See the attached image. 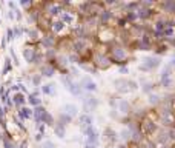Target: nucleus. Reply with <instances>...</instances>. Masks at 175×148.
Returning <instances> with one entry per match:
<instances>
[{
  "label": "nucleus",
  "mask_w": 175,
  "mask_h": 148,
  "mask_svg": "<svg viewBox=\"0 0 175 148\" xmlns=\"http://www.w3.org/2000/svg\"><path fill=\"white\" fill-rule=\"evenodd\" d=\"M108 50H109L108 56H109V59H111L112 63H118V65H126L127 63L130 54H129V50L124 45L114 42V43H111L108 46Z\"/></svg>",
  "instance_id": "nucleus-1"
},
{
  "label": "nucleus",
  "mask_w": 175,
  "mask_h": 148,
  "mask_svg": "<svg viewBox=\"0 0 175 148\" xmlns=\"http://www.w3.org/2000/svg\"><path fill=\"white\" fill-rule=\"evenodd\" d=\"M157 116H158V122L161 124L163 128H173L175 127V111L172 106L160 103V106L157 109Z\"/></svg>",
  "instance_id": "nucleus-2"
},
{
  "label": "nucleus",
  "mask_w": 175,
  "mask_h": 148,
  "mask_svg": "<svg viewBox=\"0 0 175 148\" xmlns=\"http://www.w3.org/2000/svg\"><path fill=\"white\" fill-rule=\"evenodd\" d=\"M91 63L94 65L95 69H108L112 66V62L108 56L106 51H100V50H94L92 56H91Z\"/></svg>",
  "instance_id": "nucleus-3"
},
{
  "label": "nucleus",
  "mask_w": 175,
  "mask_h": 148,
  "mask_svg": "<svg viewBox=\"0 0 175 148\" xmlns=\"http://www.w3.org/2000/svg\"><path fill=\"white\" fill-rule=\"evenodd\" d=\"M59 19L68 26V28H75L77 25H78V22H80V17H78V14L75 13V9H62V13L59 14Z\"/></svg>",
  "instance_id": "nucleus-4"
},
{
  "label": "nucleus",
  "mask_w": 175,
  "mask_h": 148,
  "mask_svg": "<svg viewBox=\"0 0 175 148\" xmlns=\"http://www.w3.org/2000/svg\"><path fill=\"white\" fill-rule=\"evenodd\" d=\"M48 32H51V34L55 35V37H62V39H65V37H68L66 32H69V28L57 17V19H51Z\"/></svg>",
  "instance_id": "nucleus-5"
},
{
  "label": "nucleus",
  "mask_w": 175,
  "mask_h": 148,
  "mask_svg": "<svg viewBox=\"0 0 175 148\" xmlns=\"http://www.w3.org/2000/svg\"><path fill=\"white\" fill-rule=\"evenodd\" d=\"M62 82H63L65 88H66L72 96H75V97H81V96H83V90H81L80 83H78V82H74L69 74H63Z\"/></svg>",
  "instance_id": "nucleus-6"
},
{
  "label": "nucleus",
  "mask_w": 175,
  "mask_h": 148,
  "mask_svg": "<svg viewBox=\"0 0 175 148\" xmlns=\"http://www.w3.org/2000/svg\"><path fill=\"white\" fill-rule=\"evenodd\" d=\"M158 128H160V127H158L157 120L151 119L149 116L143 117L141 122H140V131L143 133V136H154Z\"/></svg>",
  "instance_id": "nucleus-7"
},
{
  "label": "nucleus",
  "mask_w": 175,
  "mask_h": 148,
  "mask_svg": "<svg viewBox=\"0 0 175 148\" xmlns=\"http://www.w3.org/2000/svg\"><path fill=\"white\" fill-rule=\"evenodd\" d=\"M98 106V99L92 94L81 96V108L84 111V114H91V111H95Z\"/></svg>",
  "instance_id": "nucleus-8"
},
{
  "label": "nucleus",
  "mask_w": 175,
  "mask_h": 148,
  "mask_svg": "<svg viewBox=\"0 0 175 148\" xmlns=\"http://www.w3.org/2000/svg\"><path fill=\"white\" fill-rule=\"evenodd\" d=\"M160 63H161V59H160L158 56H148V57L143 59V62H141V65L138 66V69H140V71H145V72H149V71L158 68Z\"/></svg>",
  "instance_id": "nucleus-9"
},
{
  "label": "nucleus",
  "mask_w": 175,
  "mask_h": 148,
  "mask_svg": "<svg viewBox=\"0 0 175 148\" xmlns=\"http://www.w3.org/2000/svg\"><path fill=\"white\" fill-rule=\"evenodd\" d=\"M97 23H98V26H109L111 25V22L115 19V14H114V11L112 9H108V8H105L97 17Z\"/></svg>",
  "instance_id": "nucleus-10"
},
{
  "label": "nucleus",
  "mask_w": 175,
  "mask_h": 148,
  "mask_svg": "<svg viewBox=\"0 0 175 148\" xmlns=\"http://www.w3.org/2000/svg\"><path fill=\"white\" fill-rule=\"evenodd\" d=\"M57 37L52 35L51 32H45L41 35V39H40V45L45 48V50H54L57 46Z\"/></svg>",
  "instance_id": "nucleus-11"
},
{
  "label": "nucleus",
  "mask_w": 175,
  "mask_h": 148,
  "mask_svg": "<svg viewBox=\"0 0 175 148\" xmlns=\"http://www.w3.org/2000/svg\"><path fill=\"white\" fill-rule=\"evenodd\" d=\"M158 6H160V9H161L160 13L164 14L166 17L175 16V0H166V2L158 3Z\"/></svg>",
  "instance_id": "nucleus-12"
},
{
  "label": "nucleus",
  "mask_w": 175,
  "mask_h": 148,
  "mask_svg": "<svg viewBox=\"0 0 175 148\" xmlns=\"http://www.w3.org/2000/svg\"><path fill=\"white\" fill-rule=\"evenodd\" d=\"M37 56H38L37 46H34V45H26V46L23 48V57H25V60H26L28 63H34V60H35Z\"/></svg>",
  "instance_id": "nucleus-13"
},
{
  "label": "nucleus",
  "mask_w": 175,
  "mask_h": 148,
  "mask_svg": "<svg viewBox=\"0 0 175 148\" xmlns=\"http://www.w3.org/2000/svg\"><path fill=\"white\" fill-rule=\"evenodd\" d=\"M78 83H80L81 90H83V91H88V93H95V91L98 90L97 83H95L91 77H88V76H86V77H83Z\"/></svg>",
  "instance_id": "nucleus-14"
},
{
  "label": "nucleus",
  "mask_w": 175,
  "mask_h": 148,
  "mask_svg": "<svg viewBox=\"0 0 175 148\" xmlns=\"http://www.w3.org/2000/svg\"><path fill=\"white\" fill-rule=\"evenodd\" d=\"M83 133H84V136H86V143H94V145L98 143V131H97L94 127L84 128Z\"/></svg>",
  "instance_id": "nucleus-15"
},
{
  "label": "nucleus",
  "mask_w": 175,
  "mask_h": 148,
  "mask_svg": "<svg viewBox=\"0 0 175 148\" xmlns=\"http://www.w3.org/2000/svg\"><path fill=\"white\" fill-rule=\"evenodd\" d=\"M114 87H115L117 93H120V94H127V93H130L127 79H117V80H114Z\"/></svg>",
  "instance_id": "nucleus-16"
},
{
  "label": "nucleus",
  "mask_w": 175,
  "mask_h": 148,
  "mask_svg": "<svg viewBox=\"0 0 175 148\" xmlns=\"http://www.w3.org/2000/svg\"><path fill=\"white\" fill-rule=\"evenodd\" d=\"M55 74V66L52 65V63H43L41 66H40V76L41 77H52Z\"/></svg>",
  "instance_id": "nucleus-17"
},
{
  "label": "nucleus",
  "mask_w": 175,
  "mask_h": 148,
  "mask_svg": "<svg viewBox=\"0 0 175 148\" xmlns=\"http://www.w3.org/2000/svg\"><path fill=\"white\" fill-rule=\"evenodd\" d=\"M115 106L118 108V111H120L121 114H129L130 111H132V106H130L129 100H126V99H120V100L115 103Z\"/></svg>",
  "instance_id": "nucleus-18"
},
{
  "label": "nucleus",
  "mask_w": 175,
  "mask_h": 148,
  "mask_svg": "<svg viewBox=\"0 0 175 148\" xmlns=\"http://www.w3.org/2000/svg\"><path fill=\"white\" fill-rule=\"evenodd\" d=\"M45 111H46V108L43 105H38V106L32 108V117L35 120V125L41 124V117H43V114H45Z\"/></svg>",
  "instance_id": "nucleus-19"
},
{
  "label": "nucleus",
  "mask_w": 175,
  "mask_h": 148,
  "mask_svg": "<svg viewBox=\"0 0 175 148\" xmlns=\"http://www.w3.org/2000/svg\"><path fill=\"white\" fill-rule=\"evenodd\" d=\"M11 102H12L14 106L22 108V106H25V103H26V97H25L23 93H14L12 97H11Z\"/></svg>",
  "instance_id": "nucleus-20"
},
{
  "label": "nucleus",
  "mask_w": 175,
  "mask_h": 148,
  "mask_svg": "<svg viewBox=\"0 0 175 148\" xmlns=\"http://www.w3.org/2000/svg\"><path fill=\"white\" fill-rule=\"evenodd\" d=\"M63 113L68 114L71 119H74V117L78 116V106L74 105V103H66V105L63 106Z\"/></svg>",
  "instance_id": "nucleus-21"
},
{
  "label": "nucleus",
  "mask_w": 175,
  "mask_h": 148,
  "mask_svg": "<svg viewBox=\"0 0 175 148\" xmlns=\"http://www.w3.org/2000/svg\"><path fill=\"white\" fill-rule=\"evenodd\" d=\"M92 122H94V119H92V116L91 114H80L78 116V124H80V127L84 130V128H88V127H92Z\"/></svg>",
  "instance_id": "nucleus-22"
},
{
  "label": "nucleus",
  "mask_w": 175,
  "mask_h": 148,
  "mask_svg": "<svg viewBox=\"0 0 175 148\" xmlns=\"http://www.w3.org/2000/svg\"><path fill=\"white\" fill-rule=\"evenodd\" d=\"M19 117H20L22 122L32 119V108H29V106H26V105L22 106V108H19Z\"/></svg>",
  "instance_id": "nucleus-23"
},
{
  "label": "nucleus",
  "mask_w": 175,
  "mask_h": 148,
  "mask_svg": "<svg viewBox=\"0 0 175 148\" xmlns=\"http://www.w3.org/2000/svg\"><path fill=\"white\" fill-rule=\"evenodd\" d=\"M103 136H105V139H106L108 142H111V143L117 142V139H118V134H117V131H115V130H112L111 127H106V128H105V131H103Z\"/></svg>",
  "instance_id": "nucleus-24"
},
{
  "label": "nucleus",
  "mask_w": 175,
  "mask_h": 148,
  "mask_svg": "<svg viewBox=\"0 0 175 148\" xmlns=\"http://www.w3.org/2000/svg\"><path fill=\"white\" fill-rule=\"evenodd\" d=\"M148 102H149V105H151V106L158 108V106H160V103H161V96H160V94H157V93H151V94H148Z\"/></svg>",
  "instance_id": "nucleus-25"
},
{
  "label": "nucleus",
  "mask_w": 175,
  "mask_h": 148,
  "mask_svg": "<svg viewBox=\"0 0 175 148\" xmlns=\"http://www.w3.org/2000/svg\"><path fill=\"white\" fill-rule=\"evenodd\" d=\"M41 93L46 94V96H54L55 94V83L49 82V83L41 85Z\"/></svg>",
  "instance_id": "nucleus-26"
},
{
  "label": "nucleus",
  "mask_w": 175,
  "mask_h": 148,
  "mask_svg": "<svg viewBox=\"0 0 175 148\" xmlns=\"http://www.w3.org/2000/svg\"><path fill=\"white\" fill-rule=\"evenodd\" d=\"M28 35H29V40L34 43V42H40V39H41V35H40V29H37V28H31V29H28Z\"/></svg>",
  "instance_id": "nucleus-27"
},
{
  "label": "nucleus",
  "mask_w": 175,
  "mask_h": 148,
  "mask_svg": "<svg viewBox=\"0 0 175 148\" xmlns=\"http://www.w3.org/2000/svg\"><path fill=\"white\" fill-rule=\"evenodd\" d=\"M54 134H55L57 137L63 139V137L66 136V127H63L62 124L55 122V124H54Z\"/></svg>",
  "instance_id": "nucleus-28"
},
{
  "label": "nucleus",
  "mask_w": 175,
  "mask_h": 148,
  "mask_svg": "<svg viewBox=\"0 0 175 148\" xmlns=\"http://www.w3.org/2000/svg\"><path fill=\"white\" fill-rule=\"evenodd\" d=\"M41 124H43V125L54 127L55 120H54V117H52V114L49 113V111H45V114H43V117H41Z\"/></svg>",
  "instance_id": "nucleus-29"
},
{
  "label": "nucleus",
  "mask_w": 175,
  "mask_h": 148,
  "mask_svg": "<svg viewBox=\"0 0 175 148\" xmlns=\"http://www.w3.org/2000/svg\"><path fill=\"white\" fill-rule=\"evenodd\" d=\"M26 102L31 105V106H38V105H41V99L38 97V96H34V94H29V97L26 99Z\"/></svg>",
  "instance_id": "nucleus-30"
},
{
  "label": "nucleus",
  "mask_w": 175,
  "mask_h": 148,
  "mask_svg": "<svg viewBox=\"0 0 175 148\" xmlns=\"http://www.w3.org/2000/svg\"><path fill=\"white\" fill-rule=\"evenodd\" d=\"M118 136H120V139H121L124 143H126V142H130V130H129V128H123Z\"/></svg>",
  "instance_id": "nucleus-31"
},
{
  "label": "nucleus",
  "mask_w": 175,
  "mask_h": 148,
  "mask_svg": "<svg viewBox=\"0 0 175 148\" xmlns=\"http://www.w3.org/2000/svg\"><path fill=\"white\" fill-rule=\"evenodd\" d=\"M154 83L152 82H143L141 83V91L143 93H146V94H151V93H154Z\"/></svg>",
  "instance_id": "nucleus-32"
},
{
  "label": "nucleus",
  "mask_w": 175,
  "mask_h": 148,
  "mask_svg": "<svg viewBox=\"0 0 175 148\" xmlns=\"http://www.w3.org/2000/svg\"><path fill=\"white\" fill-rule=\"evenodd\" d=\"M72 122V119L68 116V114H65V113H60V116H59V124H62L63 127H66V125H69Z\"/></svg>",
  "instance_id": "nucleus-33"
},
{
  "label": "nucleus",
  "mask_w": 175,
  "mask_h": 148,
  "mask_svg": "<svg viewBox=\"0 0 175 148\" xmlns=\"http://www.w3.org/2000/svg\"><path fill=\"white\" fill-rule=\"evenodd\" d=\"M11 68H12L11 59H9V57H6V59H5V66H3V71H2V72H3V76H6V74L11 71Z\"/></svg>",
  "instance_id": "nucleus-34"
},
{
  "label": "nucleus",
  "mask_w": 175,
  "mask_h": 148,
  "mask_svg": "<svg viewBox=\"0 0 175 148\" xmlns=\"http://www.w3.org/2000/svg\"><path fill=\"white\" fill-rule=\"evenodd\" d=\"M31 82H32L34 87H40L41 85V76L40 74H34V76L31 77Z\"/></svg>",
  "instance_id": "nucleus-35"
},
{
  "label": "nucleus",
  "mask_w": 175,
  "mask_h": 148,
  "mask_svg": "<svg viewBox=\"0 0 175 148\" xmlns=\"http://www.w3.org/2000/svg\"><path fill=\"white\" fill-rule=\"evenodd\" d=\"M2 140H3V148H14V142L11 140V137H9V136L3 137Z\"/></svg>",
  "instance_id": "nucleus-36"
},
{
  "label": "nucleus",
  "mask_w": 175,
  "mask_h": 148,
  "mask_svg": "<svg viewBox=\"0 0 175 148\" xmlns=\"http://www.w3.org/2000/svg\"><path fill=\"white\" fill-rule=\"evenodd\" d=\"M154 48H155V51H157L158 54H161V53L167 51V45H164V43H158V45H154Z\"/></svg>",
  "instance_id": "nucleus-37"
},
{
  "label": "nucleus",
  "mask_w": 175,
  "mask_h": 148,
  "mask_svg": "<svg viewBox=\"0 0 175 148\" xmlns=\"http://www.w3.org/2000/svg\"><path fill=\"white\" fill-rule=\"evenodd\" d=\"M40 148H55V143L52 140H43Z\"/></svg>",
  "instance_id": "nucleus-38"
},
{
  "label": "nucleus",
  "mask_w": 175,
  "mask_h": 148,
  "mask_svg": "<svg viewBox=\"0 0 175 148\" xmlns=\"http://www.w3.org/2000/svg\"><path fill=\"white\" fill-rule=\"evenodd\" d=\"M127 82H129V90H130V91H137V90H138V83H137L135 80L127 79Z\"/></svg>",
  "instance_id": "nucleus-39"
},
{
  "label": "nucleus",
  "mask_w": 175,
  "mask_h": 148,
  "mask_svg": "<svg viewBox=\"0 0 175 148\" xmlns=\"http://www.w3.org/2000/svg\"><path fill=\"white\" fill-rule=\"evenodd\" d=\"M5 113H6L5 108L0 105V122H2V127H3V128H5Z\"/></svg>",
  "instance_id": "nucleus-40"
},
{
  "label": "nucleus",
  "mask_w": 175,
  "mask_h": 148,
  "mask_svg": "<svg viewBox=\"0 0 175 148\" xmlns=\"http://www.w3.org/2000/svg\"><path fill=\"white\" fill-rule=\"evenodd\" d=\"M14 39H16V37H14L12 29H11V28H8V31H6V40H8V42H12Z\"/></svg>",
  "instance_id": "nucleus-41"
},
{
  "label": "nucleus",
  "mask_w": 175,
  "mask_h": 148,
  "mask_svg": "<svg viewBox=\"0 0 175 148\" xmlns=\"http://www.w3.org/2000/svg\"><path fill=\"white\" fill-rule=\"evenodd\" d=\"M12 32H14V37H20V35L23 34V28H19V26H16V28L12 29Z\"/></svg>",
  "instance_id": "nucleus-42"
},
{
  "label": "nucleus",
  "mask_w": 175,
  "mask_h": 148,
  "mask_svg": "<svg viewBox=\"0 0 175 148\" xmlns=\"http://www.w3.org/2000/svg\"><path fill=\"white\" fill-rule=\"evenodd\" d=\"M20 6H23V8H32L34 3H32V2H25V0H22V2H20Z\"/></svg>",
  "instance_id": "nucleus-43"
},
{
  "label": "nucleus",
  "mask_w": 175,
  "mask_h": 148,
  "mask_svg": "<svg viewBox=\"0 0 175 148\" xmlns=\"http://www.w3.org/2000/svg\"><path fill=\"white\" fill-rule=\"evenodd\" d=\"M11 57L14 59V63H16V65H19V60H17V56H16V53H14L12 50H11Z\"/></svg>",
  "instance_id": "nucleus-44"
},
{
  "label": "nucleus",
  "mask_w": 175,
  "mask_h": 148,
  "mask_svg": "<svg viewBox=\"0 0 175 148\" xmlns=\"http://www.w3.org/2000/svg\"><path fill=\"white\" fill-rule=\"evenodd\" d=\"M34 139H35V140H37V142H41V140H43V134H40V133H37V134H35V137H34Z\"/></svg>",
  "instance_id": "nucleus-45"
},
{
  "label": "nucleus",
  "mask_w": 175,
  "mask_h": 148,
  "mask_svg": "<svg viewBox=\"0 0 175 148\" xmlns=\"http://www.w3.org/2000/svg\"><path fill=\"white\" fill-rule=\"evenodd\" d=\"M84 148H97V145H94V143H84Z\"/></svg>",
  "instance_id": "nucleus-46"
},
{
  "label": "nucleus",
  "mask_w": 175,
  "mask_h": 148,
  "mask_svg": "<svg viewBox=\"0 0 175 148\" xmlns=\"http://www.w3.org/2000/svg\"><path fill=\"white\" fill-rule=\"evenodd\" d=\"M8 17H9L11 20H14V19H16V14H14V11H9V14H8Z\"/></svg>",
  "instance_id": "nucleus-47"
},
{
  "label": "nucleus",
  "mask_w": 175,
  "mask_h": 148,
  "mask_svg": "<svg viewBox=\"0 0 175 148\" xmlns=\"http://www.w3.org/2000/svg\"><path fill=\"white\" fill-rule=\"evenodd\" d=\"M120 72H127V66H121V68H120Z\"/></svg>",
  "instance_id": "nucleus-48"
},
{
  "label": "nucleus",
  "mask_w": 175,
  "mask_h": 148,
  "mask_svg": "<svg viewBox=\"0 0 175 148\" xmlns=\"http://www.w3.org/2000/svg\"><path fill=\"white\" fill-rule=\"evenodd\" d=\"M161 148H175V146L170 145V143H167V145H161Z\"/></svg>",
  "instance_id": "nucleus-49"
},
{
  "label": "nucleus",
  "mask_w": 175,
  "mask_h": 148,
  "mask_svg": "<svg viewBox=\"0 0 175 148\" xmlns=\"http://www.w3.org/2000/svg\"><path fill=\"white\" fill-rule=\"evenodd\" d=\"M117 148H126V145H124V143H120V145H117Z\"/></svg>",
  "instance_id": "nucleus-50"
},
{
  "label": "nucleus",
  "mask_w": 175,
  "mask_h": 148,
  "mask_svg": "<svg viewBox=\"0 0 175 148\" xmlns=\"http://www.w3.org/2000/svg\"><path fill=\"white\" fill-rule=\"evenodd\" d=\"M105 148H111V146H109V145H106V146H105Z\"/></svg>",
  "instance_id": "nucleus-51"
},
{
  "label": "nucleus",
  "mask_w": 175,
  "mask_h": 148,
  "mask_svg": "<svg viewBox=\"0 0 175 148\" xmlns=\"http://www.w3.org/2000/svg\"><path fill=\"white\" fill-rule=\"evenodd\" d=\"M14 148H19V146H14Z\"/></svg>",
  "instance_id": "nucleus-52"
},
{
  "label": "nucleus",
  "mask_w": 175,
  "mask_h": 148,
  "mask_svg": "<svg viewBox=\"0 0 175 148\" xmlns=\"http://www.w3.org/2000/svg\"><path fill=\"white\" fill-rule=\"evenodd\" d=\"M173 59H175V54H173Z\"/></svg>",
  "instance_id": "nucleus-53"
},
{
  "label": "nucleus",
  "mask_w": 175,
  "mask_h": 148,
  "mask_svg": "<svg viewBox=\"0 0 175 148\" xmlns=\"http://www.w3.org/2000/svg\"><path fill=\"white\" fill-rule=\"evenodd\" d=\"M0 87H2V83H0Z\"/></svg>",
  "instance_id": "nucleus-54"
}]
</instances>
